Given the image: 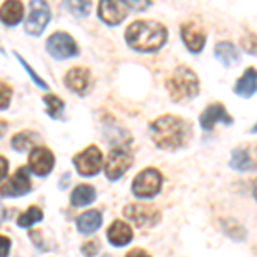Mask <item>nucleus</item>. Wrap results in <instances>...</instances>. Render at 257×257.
<instances>
[{"instance_id": "obj_1", "label": "nucleus", "mask_w": 257, "mask_h": 257, "mask_svg": "<svg viewBox=\"0 0 257 257\" xmlns=\"http://www.w3.org/2000/svg\"><path fill=\"white\" fill-rule=\"evenodd\" d=\"M153 143L165 151H177L184 148L190 139V123L175 115L158 117L149 125Z\"/></svg>"}, {"instance_id": "obj_2", "label": "nucleus", "mask_w": 257, "mask_h": 257, "mask_svg": "<svg viewBox=\"0 0 257 257\" xmlns=\"http://www.w3.org/2000/svg\"><path fill=\"white\" fill-rule=\"evenodd\" d=\"M168 30L158 21H136L125 31V41L136 52L151 53L167 43Z\"/></svg>"}, {"instance_id": "obj_3", "label": "nucleus", "mask_w": 257, "mask_h": 257, "mask_svg": "<svg viewBox=\"0 0 257 257\" xmlns=\"http://www.w3.org/2000/svg\"><path fill=\"white\" fill-rule=\"evenodd\" d=\"M167 89L172 101L180 103L192 99L199 94V77L192 69L187 65H182L173 70V74L167 81Z\"/></svg>"}, {"instance_id": "obj_4", "label": "nucleus", "mask_w": 257, "mask_h": 257, "mask_svg": "<svg viewBox=\"0 0 257 257\" xmlns=\"http://www.w3.org/2000/svg\"><path fill=\"white\" fill-rule=\"evenodd\" d=\"M163 187V175L156 168H146L132 182V194L139 199H153Z\"/></svg>"}, {"instance_id": "obj_5", "label": "nucleus", "mask_w": 257, "mask_h": 257, "mask_svg": "<svg viewBox=\"0 0 257 257\" xmlns=\"http://www.w3.org/2000/svg\"><path fill=\"white\" fill-rule=\"evenodd\" d=\"M47 52L53 59L57 60H65L72 59L79 53V47H77L76 40L64 31H57L53 35L48 36L47 40Z\"/></svg>"}, {"instance_id": "obj_6", "label": "nucleus", "mask_w": 257, "mask_h": 257, "mask_svg": "<svg viewBox=\"0 0 257 257\" xmlns=\"http://www.w3.org/2000/svg\"><path fill=\"white\" fill-rule=\"evenodd\" d=\"M132 161H134V158H132V153L128 151L127 148H123V146L113 148L108 153V156H106L105 167H103L106 178L111 182L118 180V178L132 167Z\"/></svg>"}, {"instance_id": "obj_7", "label": "nucleus", "mask_w": 257, "mask_h": 257, "mask_svg": "<svg viewBox=\"0 0 257 257\" xmlns=\"http://www.w3.org/2000/svg\"><path fill=\"white\" fill-rule=\"evenodd\" d=\"M50 19H52V12H50L48 4L35 0L30 4V14L26 16L24 21V31L31 36H40L48 26Z\"/></svg>"}, {"instance_id": "obj_8", "label": "nucleus", "mask_w": 257, "mask_h": 257, "mask_svg": "<svg viewBox=\"0 0 257 257\" xmlns=\"http://www.w3.org/2000/svg\"><path fill=\"white\" fill-rule=\"evenodd\" d=\"M77 173L82 177H94L103 167V155L96 146H88L84 151L77 153L72 158Z\"/></svg>"}, {"instance_id": "obj_9", "label": "nucleus", "mask_w": 257, "mask_h": 257, "mask_svg": "<svg viewBox=\"0 0 257 257\" xmlns=\"http://www.w3.org/2000/svg\"><path fill=\"white\" fill-rule=\"evenodd\" d=\"M31 189H33V185H31L30 170H28V167H21L16 170L14 175L0 187V196L21 197V196H26Z\"/></svg>"}, {"instance_id": "obj_10", "label": "nucleus", "mask_w": 257, "mask_h": 257, "mask_svg": "<svg viewBox=\"0 0 257 257\" xmlns=\"http://www.w3.org/2000/svg\"><path fill=\"white\" fill-rule=\"evenodd\" d=\"M123 214H125L127 219H131L139 228L155 226L161 219L160 211L155 209V206H149V204H128L123 209Z\"/></svg>"}, {"instance_id": "obj_11", "label": "nucleus", "mask_w": 257, "mask_h": 257, "mask_svg": "<svg viewBox=\"0 0 257 257\" xmlns=\"http://www.w3.org/2000/svg\"><path fill=\"white\" fill-rule=\"evenodd\" d=\"M55 165V156L48 148L36 146L31 149V155L28 158V170L38 177H47L53 170Z\"/></svg>"}, {"instance_id": "obj_12", "label": "nucleus", "mask_w": 257, "mask_h": 257, "mask_svg": "<svg viewBox=\"0 0 257 257\" xmlns=\"http://www.w3.org/2000/svg\"><path fill=\"white\" fill-rule=\"evenodd\" d=\"M180 36L184 45L190 53H201L206 45V31L194 21H187L182 24Z\"/></svg>"}, {"instance_id": "obj_13", "label": "nucleus", "mask_w": 257, "mask_h": 257, "mask_svg": "<svg viewBox=\"0 0 257 257\" xmlns=\"http://www.w3.org/2000/svg\"><path fill=\"white\" fill-rule=\"evenodd\" d=\"M218 122H223L226 125L233 123V117L226 111V106L221 103H211L204 108V111L199 117V125L202 131H211Z\"/></svg>"}, {"instance_id": "obj_14", "label": "nucleus", "mask_w": 257, "mask_h": 257, "mask_svg": "<svg viewBox=\"0 0 257 257\" xmlns=\"http://www.w3.org/2000/svg\"><path fill=\"white\" fill-rule=\"evenodd\" d=\"M127 16V7L122 2L103 0L98 6V18L108 26H118Z\"/></svg>"}, {"instance_id": "obj_15", "label": "nucleus", "mask_w": 257, "mask_h": 257, "mask_svg": "<svg viewBox=\"0 0 257 257\" xmlns=\"http://www.w3.org/2000/svg\"><path fill=\"white\" fill-rule=\"evenodd\" d=\"M64 84L65 88L72 93L79 94H86V91L89 89L91 86V74L88 69H82V67H76V69H70L64 77Z\"/></svg>"}, {"instance_id": "obj_16", "label": "nucleus", "mask_w": 257, "mask_h": 257, "mask_svg": "<svg viewBox=\"0 0 257 257\" xmlns=\"http://www.w3.org/2000/svg\"><path fill=\"white\" fill-rule=\"evenodd\" d=\"M106 237H108V242L113 247H125L127 243L132 242V228L127 225L122 219H115L110 225L108 231H106Z\"/></svg>"}, {"instance_id": "obj_17", "label": "nucleus", "mask_w": 257, "mask_h": 257, "mask_svg": "<svg viewBox=\"0 0 257 257\" xmlns=\"http://www.w3.org/2000/svg\"><path fill=\"white\" fill-rule=\"evenodd\" d=\"M257 89V74H255V67H248L245 69V72L238 77L237 82H235V94H238L240 98H252L255 94Z\"/></svg>"}, {"instance_id": "obj_18", "label": "nucleus", "mask_w": 257, "mask_h": 257, "mask_svg": "<svg viewBox=\"0 0 257 257\" xmlns=\"http://www.w3.org/2000/svg\"><path fill=\"white\" fill-rule=\"evenodd\" d=\"M24 18V6L16 0H9V2L2 4L0 7V21L6 26H18V24Z\"/></svg>"}, {"instance_id": "obj_19", "label": "nucleus", "mask_w": 257, "mask_h": 257, "mask_svg": "<svg viewBox=\"0 0 257 257\" xmlns=\"http://www.w3.org/2000/svg\"><path fill=\"white\" fill-rule=\"evenodd\" d=\"M101 223H103V216L96 209L86 211V213H82L81 216L76 219L77 231L82 235H91V233H94V231H98Z\"/></svg>"}, {"instance_id": "obj_20", "label": "nucleus", "mask_w": 257, "mask_h": 257, "mask_svg": "<svg viewBox=\"0 0 257 257\" xmlns=\"http://www.w3.org/2000/svg\"><path fill=\"white\" fill-rule=\"evenodd\" d=\"M214 57L225 67H231L233 64H238L240 60L238 50L231 41H219V43H216V47H214Z\"/></svg>"}, {"instance_id": "obj_21", "label": "nucleus", "mask_w": 257, "mask_h": 257, "mask_svg": "<svg viewBox=\"0 0 257 257\" xmlns=\"http://www.w3.org/2000/svg\"><path fill=\"white\" fill-rule=\"evenodd\" d=\"M94 199H96V190H94L93 185L81 184L72 190V194H70V204H72L74 208H84V206L93 204Z\"/></svg>"}, {"instance_id": "obj_22", "label": "nucleus", "mask_w": 257, "mask_h": 257, "mask_svg": "<svg viewBox=\"0 0 257 257\" xmlns=\"http://www.w3.org/2000/svg\"><path fill=\"white\" fill-rule=\"evenodd\" d=\"M40 139H41V136L38 134V132L23 131L11 139V146L14 151H18V153H26V151H30L31 148H35L36 144L40 143Z\"/></svg>"}, {"instance_id": "obj_23", "label": "nucleus", "mask_w": 257, "mask_h": 257, "mask_svg": "<svg viewBox=\"0 0 257 257\" xmlns=\"http://www.w3.org/2000/svg\"><path fill=\"white\" fill-rule=\"evenodd\" d=\"M230 167L238 170V172H250V170H254V160L250 158L245 148H237L231 151Z\"/></svg>"}, {"instance_id": "obj_24", "label": "nucleus", "mask_w": 257, "mask_h": 257, "mask_svg": "<svg viewBox=\"0 0 257 257\" xmlns=\"http://www.w3.org/2000/svg\"><path fill=\"white\" fill-rule=\"evenodd\" d=\"M43 103L47 105V113L50 118L64 120L65 103L62 101L59 96H55V94H47V96H43Z\"/></svg>"}, {"instance_id": "obj_25", "label": "nucleus", "mask_w": 257, "mask_h": 257, "mask_svg": "<svg viewBox=\"0 0 257 257\" xmlns=\"http://www.w3.org/2000/svg\"><path fill=\"white\" fill-rule=\"evenodd\" d=\"M43 219V211L40 208H36V206H31V208H28L24 213L19 214L18 218V226L21 228H30L33 226L35 223H38Z\"/></svg>"}, {"instance_id": "obj_26", "label": "nucleus", "mask_w": 257, "mask_h": 257, "mask_svg": "<svg viewBox=\"0 0 257 257\" xmlns=\"http://www.w3.org/2000/svg\"><path fill=\"white\" fill-rule=\"evenodd\" d=\"M14 55H16V59H18V60H19V64H21V65H23V67H24V69H26V72H28V76H30V77H31V81H33V82H35V84H36V86H38V88H40V89H45V91H48V84H47V82H45L43 79H41V77L38 76V74H36V70H35V69H33V67H31V65H30V64H28V62H26V60H24V57H23V55H19V53H18V52H14Z\"/></svg>"}, {"instance_id": "obj_27", "label": "nucleus", "mask_w": 257, "mask_h": 257, "mask_svg": "<svg viewBox=\"0 0 257 257\" xmlns=\"http://www.w3.org/2000/svg\"><path fill=\"white\" fill-rule=\"evenodd\" d=\"M64 6L77 18H84L91 11V2H65Z\"/></svg>"}, {"instance_id": "obj_28", "label": "nucleus", "mask_w": 257, "mask_h": 257, "mask_svg": "<svg viewBox=\"0 0 257 257\" xmlns=\"http://www.w3.org/2000/svg\"><path fill=\"white\" fill-rule=\"evenodd\" d=\"M12 99V88L9 84L0 81V110H6L11 105Z\"/></svg>"}, {"instance_id": "obj_29", "label": "nucleus", "mask_w": 257, "mask_h": 257, "mask_svg": "<svg viewBox=\"0 0 257 257\" xmlns=\"http://www.w3.org/2000/svg\"><path fill=\"white\" fill-rule=\"evenodd\" d=\"M99 252V242L98 240H89L82 245V254L86 257H94Z\"/></svg>"}, {"instance_id": "obj_30", "label": "nucleus", "mask_w": 257, "mask_h": 257, "mask_svg": "<svg viewBox=\"0 0 257 257\" xmlns=\"http://www.w3.org/2000/svg\"><path fill=\"white\" fill-rule=\"evenodd\" d=\"M11 238L4 237V235H0V257H9V252H11Z\"/></svg>"}, {"instance_id": "obj_31", "label": "nucleus", "mask_w": 257, "mask_h": 257, "mask_svg": "<svg viewBox=\"0 0 257 257\" xmlns=\"http://www.w3.org/2000/svg\"><path fill=\"white\" fill-rule=\"evenodd\" d=\"M123 6L127 9H134V11H146L148 7H151V2H123Z\"/></svg>"}, {"instance_id": "obj_32", "label": "nucleus", "mask_w": 257, "mask_h": 257, "mask_svg": "<svg viewBox=\"0 0 257 257\" xmlns=\"http://www.w3.org/2000/svg\"><path fill=\"white\" fill-rule=\"evenodd\" d=\"M7 173H9V160L0 156V182L6 180Z\"/></svg>"}, {"instance_id": "obj_33", "label": "nucleus", "mask_w": 257, "mask_h": 257, "mask_svg": "<svg viewBox=\"0 0 257 257\" xmlns=\"http://www.w3.org/2000/svg\"><path fill=\"white\" fill-rule=\"evenodd\" d=\"M127 257H151V255H149L148 252H144L143 248H134V250L128 252Z\"/></svg>"}, {"instance_id": "obj_34", "label": "nucleus", "mask_w": 257, "mask_h": 257, "mask_svg": "<svg viewBox=\"0 0 257 257\" xmlns=\"http://www.w3.org/2000/svg\"><path fill=\"white\" fill-rule=\"evenodd\" d=\"M7 128H9V125H7V122H4V120H0V138H2V136L6 134Z\"/></svg>"}, {"instance_id": "obj_35", "label": "nucleus", "mask_w": 257, "mask_h": 257, "mask_svg": "<svg viewBox=\"0 0 257 257\" xmlns=\"http://www.w3.org/2000/svg\"><path fill=\"white\" fill-rule=\"evenodd\" d=\"M4 216V208H2V204H0V219H2Z\"/></svg>"}]
</instances>
